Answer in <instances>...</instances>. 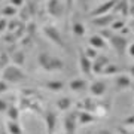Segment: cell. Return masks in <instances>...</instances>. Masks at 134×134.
Masks as SVG:
<instances>
[{"instance_id": "obj_12", "label": "cell", "mask_w": 134, "mask_h": 134, "mask_svg": "<svg viewBox=\"0 0 134 134\" xmlns=\"http://www.w3.org/2000/svg\"><path fill=\"white\" fill-rule=\"evenodd\" d=\"M79 69H81V72L85 75V76H90V75H92L91 72V67H92V61L91 60H88V58L85 57V54H83V51H82V48L79 49Z\"/></svg>"}, {"instance_id": "obj_34", "label": "cell", "mask_w": 134, "mask_h": 134, "mask_svg": "<svg viewBox=\"0 0 134 134\" xmlns=\"http://www.w3.org/2000/svg\"><path fill=\"white\" fill-rule=\"evenodd\" d=\"M8 91V83L5 81H0V94L2 92H6Z\"/></svg>"}, {"instance_id": "obj_32", "label": "cell", "mask_w": 134, "mask_h": 134, "mask_svg": "<svg viewBox=\"0 0 134 134\" xmlns=\"http://www.w3.org/2000/svg\"><path fill=\"white\" fill-rule=\"evenodd\" d=\"M8 107H9V104L6 103V100H3V98H0V113H3V112L6 113V110H8Z\"/></svg>"}, {"instance_id": "obj_17", "label": "cell", "mask_w": 134, "mask_h": 134, "mask_svg": "<svg viewBox=\"0 0 134 134\" xmlns=\"http://www.w3.org/2000/svg\"><path fill=\"white\" fill-rule=\"evenodd\" d=\"M90 46L97 49V51H98V49H103V48H106V40L101 37L98 33L92 34L91 37H90Z\"/></svg>"}, {"instance_id": "obj_4", "label": "cell", "mask_w": 134, "mask_h": 134, "mask_svg": "<svg viewBox=\"0 0 134 134\" xmlns=\"http://www.w3.org/2000/svg\"><path fill=\"white\" fill-rule=\"evenodd\" d=\"M46 14L52 18H61L66 14L63 0H46Z\"/></svg>"}, {"instance_id": "obj_23", "label": "cell", "mask_w": 134, "mask_h": 134, "mask_svg": "<svg viewBox=\"0 0 134 134\" xmlns=\"http://www.w3.org/2000/svg\"><path fill=\"white\" fill-rule=\"evenodd\" d=\"M6 128H8V134H23L21 125L16 121H8L6 122Z\"/></svg>"}, {"instance_id": "obj_16", "label": "cell", "mask_w": 134, "mask_h": 134, "mask_svg": "<svg viewBox=\"0 0 134 134\" xmlns=\"http://www.w3.org/2000/svg\"><path fill=\"white\" fill-rule=\"evenodd\" d=\"M46 90H49V91H54V92H58V91H63L64 90V86H66V83L63 81H45L42 83Z\"/></svg>"}, {"instance_id": "obj_7", "label": "cell", "mask_w": 134, "mask_h": 134, "mask_svg": "<svg viewBox=\"0 0 134 134\" xmlns=\"http://www.w3.org/2000/svg\"><path fill=\"white\" fill-rule=\"evenodd\" d=\"M112 12H118L122 15V18H127L133 14V5H131V0H118V3L115 5Z\"/></svg>"}, {"instance_id": "obj_21", "label": "cell", "mask_w": 134, "mask_h": 134, "mask_svg": "<svg viewBox=\"0 0 134 134\" xmlns=\"http://www.w3.org/2000/svg\"><path fill=\"white\" fill-rule=\"evenodd\" d=\"M72 33L76 36V37H82V36H85L86 33V29L85 25L82 24V23H79V21H75L72 24Z\"/></svg>"}, {"instance_id": "obj_5", "label": "cell", "mask_w": 134, "mask_h": 134, "mask_svg": "<svg viewBox=\"0 0 134 134\" xmlns=\"http://www.w3.org/2000/svg\"><path fill=\"white\" fill-rule=\"evenodd\" d=\"M116 3H118V0H106V2H103V3L98 5L97 8H94V9L88 14V16H90V18H96V16H101V15L110 14V12L113 10Z\"/></svg>"}, {"instance_id": "obj_22", "label": "cell", "mask_w": 134, "mask_h": 134, "mask_svg": "<svg viewBox=\"0 0 134 134\" xmlns=\"http://www.w3.org/2000/svg\"><path fill=\"white\" fill-rule=\"evenodd\" d=\"M72 104H73V100L70 98V97H61V98L57 100V107L60 110H64V112L70 109Z\"/></svg>"}, {"instance_id": "obj_28", "label": "cell", "mask_w": 134, "mask_h": 134, "mask_svg": "<svg viewBox=\"0 0 134 134\" xmlns=\"http://www.w3.org/2000/svg\"><path fill=\"white\" fill-rule=\"evenodd\" d=\"M6 66H9V57L6 52L0 54V69H5Z\"/></svg>"}, {"instance_id": "obj_24", "label": "cell", "mask_w": 134, "mask_h": 134, "mask_svg": "<svg viewBox=\"0 0 134 134\" xmlns=\"http://www.w3.org/2000/svg\"><path fill=\"white\" fill-rule=\"evenodd\" d=\"M6 115H8V118H9V121H16V122H18V119H19V109H18V106L10 104L9 107H8V110H6Z\"/></svg>"}, {"instance_id": "obj_15", "label": "cell", "mask_w": 134, "mask_h": 134, "mask_svg": "<svg viewBox=\"0 0 134 134\" xmlns=\"http://www.w3.org/2000/svg\"><path fill=\"white\" fill-rule=\"evenodd\" d=\"M57 122H58V118H57V113L55 112H48L46 116H45V124H46V133L48 134H52L57 128Z\"/></svg>"}, {"instance_id": "obj_9", "label": "cell", "mask_w": 134, "mask_h": 134, "mask_svg": "<svg viewBox=\"0 0 134 134\" xmlns=\"http://www.w3.org/2000/svg\"><path fill=\"white\" fill-rule=\"evenodd\" d=\"M88 90H90V94L92 97H101L104 96L106 90H107V83L104 81H101V79H97V81L91 82L88 85Z\"/></svg>"}, {"instance_id": "obj_11", "label": "cell", "mask_w": 134, "mask_h": 134, "mask_svg": "<svg viewBox=\"0 0 134 134\" xmlns=\"http://www.w3.org/2000/svg\"><path fill=\"white\" fill-rule=\"evenodd\" d=\"M110 63V58H107L106 55H98L96 60H92V67L91 72L94 75H101V72L104 70V67Z\"/></svg>"}, {"instance_id": "obj_37", "label": "cell", "mask_w": 134, "mask_h": 134, "mask_svg": "<svg viewBox=\"0 0 134 134\" xmlns=\"http://www.w3.org/2000/svg\"><path fill=\"white\" fill-rule=\"evenodd\" d=\"M0 2H2V0H0Z\"/></svg>"}, {"instance_id": "obj_31", "label": "cell", "mask_w": 134, "mask_h": 134, "mask_svg": "<svg viewBox=\"0 0 134 134\" xmlns=\"http://www.w3.org/2000/svg\"><path fill=\"white\" fill-rule=\"evenodd\" d=\"M9 5L18 9V8H23L25 5V0H9Z\"/></svg>"}, {"instance_id": "obj_8", "label": "cell", "mask_w": 134, "mask_h": 134, "mask_svg": "<svg viewBox=\"0 0 134 134\" xmlns=\"http://www.w3.org/2000/svg\"><path fill=\"white\" fill-rule=\"evenodd\" d=\"M115 86L118 91H125V90H130L133 86V79L130 75L127 73H119L118 76L115 77Z\"/></svg>"}, {"instance_id": "obj_19", "label": "cell", "mask_w": 134, "mask_h": 134, "mask_svg": "<svg viewBox=\"0 0 134 134\" xmlns=\"http://www.w3.org/2000/svg\"><path fill=\"white\" fill-rule=\"evenodd\" d=\"M12 61H14V66H24L25 63V52L23 49H15L14 54H12Z\"/></svg>"}, {"instance_id": "obj_18", "label": "cell", "mask_w": 134, "mask_h": 134, "mask_svg": "<svg viewBox=\"0 0 134 134\" xmlns=\"http://www.w3.org/2000/svg\"><path fill=\"white\" fill-rule=\"evenodd\" d=\"M77 116V122L81 125H85V124H91V122H94V121L97 119L96 115L94 113H90V112H79V113H76Z\"/></svg>"}, {"instance_id": "obj_29", "label": "cell", "mask_w": 134, "mask_h": 134, "mask_svg": "<svg viewBox=\"0 0 134 134\" xmlns=\"http://www.w3.org/2000/svg\"><path fill=\"white\" fill-rule=\"evenodd\" d=\"M98 34H100L101 37L104 39V40H109V39L112 37V36H113V31H112L110 29H103Z\"/></svg>"}, {"instance_id": "obj_26", "label": "cell", "mask_w": 134, "mask_h": 134, "mask_svg": "<svg viewBox=\"0 0 134 134\" xmlns=\"http://www.w3.org/2000/svg\"><path fill=\"white\" fill-rule=\"evenodd\" d=\"M16 14H18V9L14 8V6H10V5L2 8V16H3V18H5V16H15Z\"/></svg>"}, {"instance_id": "obj_36", "label": "cell", "mask_w": 134, "mask_h": 134, "mask_svg": "<svg viewBox=\"0 0 134 134\" xmlns=\"http://www.w3.org/2000/svg\"><path fill=\"white\" fill-rule=\"evenodd\" d=\"M2 134H8V133H2Z\"/></svg>"}, {"instance_id": "obj_14", "label": "cell", "mask_w": 134, "mask_h": 134, "mask_svg": "<svg viewBox=\"0 0 134 134\" xmlns=\"http://www.w3.org/2000/svg\"><path fill=\"white\" fill-rule=\"evenodd\" d=\"M115 19V14L110 12V14L101 15V16H96V18H91L92 25H97V27H106V25H110L112 21Z\"/></svg>"}, {"instance_id": "obj_13", "label": "cell", "mask_w": 134, "mask_h": 134, "mask_svg": "<svg viewBox=\"0 0 134 134\" xmlns=\"http://www.w3.org/2000/svg\"><path fill=\"white\" fill-rule=\"evenodd\" d=\"M69 88H70V91L83 92L88 88V81L83 79V77H75V79H72L69 82Z\"/></svg>"}, {"instance_id": "obj_30", "label": "cell", "mask_w": 134, "mask_h": 134, "mask_svg": "<svg viewBox=\"0 0 134 134\" xmlns=\"http://www.w3.org/2000/svg\"><path fill=\"white\" fill-rule=\"evenodd\" d=\"M73 2L75 0H64L63 3H64V9H66V14L69 15L70 12H72V9H73Z\"/></svg>"}, {"instance_id": "obj_27", "label": "cell", "mask_w": 134, "mask_h": 134, "mask_svg": "<svg viewBox=\"0 0 134 134\" xmlns=\"http://www.w3.org/2000/svg\"><path fill=\"white\" fill-rule=\"evenodd\" d=\"M82 51H83V54H85V57L88 58V60H91V61L98 57V51L94 49V48H91V46H86V48L82 49Z\"/></svg>"}, {"instance_id": "obj_2", "label": "cell", "mask_w": 134, "mask_h": 134, "mask_svg": "<svg viewBox=\"0 0 134 134\" xmlns=\"http://www.w3.org/2000/svg\"><path fill=\"white\" fill-rule=\"evenodd\" d=\"M29 79V76L23 72V69L18 66H14V64H9L3 69L2 72V81H5L6 83H21V82H25Z\"/></svg>"}, {"instance_id": "obj_35", "label": "cell", "mask_w": 134, "mask_h": 134, "mask_svg": "<svg viewBox=\"0 0 134 134\" xmlns=\"http://www.w3.org/2000/svg\"><path fill=\"white\" fill-rule=\"evenodd\" d=\"M97 134H112V133H110L109 130H100V131H98Z\"/></svg>"}, {"instance_id": "obj_6", "label": "cell", "mask_w": 134, "mask_h": 134, "mask_svg": "<svg viewBox=\"0 0 134 134\" xmlns=\"http://www.w3.org/2000/svg\"><path fill=\"white\" fill-rule=\"evenodd\" d=\"M110 45H112V48L115 49L118 54H124L127 46H128V37H125V36H121V34H113L112 37L109 39Z\"/></svg>"}, {"instance_id": "obj_3", "label": "cell", "mask_w": 134, "mask_h": 134, "mask_svg": "<svg viewBox=\"0 0 134 134\" xmlns=\"http://www.w3.org/2000/svg\"><path fill=\"white\" fill-rule=\"evenodd\" d=\"M42 33L45 34V37L48 39V40H51L55 46H58V48L66 49V51H67V43H66V40H64V37H63L61 31L58 30L57 25L45 24L42 27Z\"/></svg>"}, {"instance_id": "obj_20", "label": "cell", "mask_w": 134, "mask_h": 134, "mask_svg": "<svg viewBox=\"0 0 134 134\" xmlns=\"http://www.w3.org/2000/svg\"><path fill=\"white\" fill-rule=\"evenodd\" d=\"M121 67H118L116 64H112V63H109L107 66L104 67V70L101 72V76H112V75H119L121 73Z\"/></svg>"}, {"instance_id": "obj_1", "label": "cell", "mask_w": 134, "mask_h": 134, "mask_svg": "<svg viewBox=\"0 0 134 134\" xmlns=\"http://www.w3.org/2000/svg\"><path fill=\"white\" fill-rule=\"evenodd\" d=\"M37 64L43 72L46 73H57L64 69V61L60 57L51 55L49 52H40L37 55Z\"/></svg>"}, {"instance_id": "obj_33", "label": "cell", "mask_w": 134, "mask_h": 134, "mask_svg": "<svg viewBox=\"0 0 134 134\" xmlns=\"http://www.w3.org/2000/svg\"><path fill=\"white\" fill-rule=\"evenodd\" d=\"M6 27H8V21L5 18H0V33H3L6 30Z\"/></svg>"}, {"instance_id": "obj_10", "label": "cell", "mask_w": 134, "mask_h": 134, "mask_svg": "<svg viewBox=\"0 0 134 134\" xmlns=\"http://www.w3.org/2000/svg\"><path fill=\"white\" fill-rule=\"evenodd\" d=\"M63 125H64V130H66L67 134H75L76 131V125H77V116L75 112H70L67 113L64 121H63Z\"/></svg>"}, {"instance_id": "obj_25", "label": "cell", "mask_w": 134, "mask_h": 134, "mask_svg": "<svg viewBox=\"0 0 134 134\" xmlns=\"http://www.w3.org/2000/svg\"><path fill=\"white\" fill-rule=\"evenodd\" d=\"M125 25H127V23H125V19H113V21H112V24H110V30H112V31H118V33H119L121 30L124 29Z\"/></svg>"}]
</instances>
